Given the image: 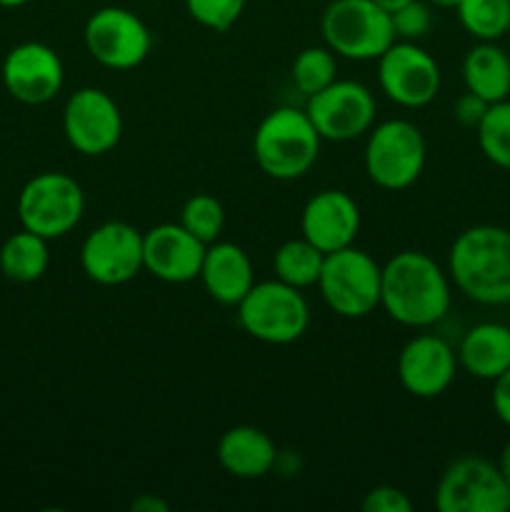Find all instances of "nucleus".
<instances>
[{
  "mask_svg": "<svg viewBox=\"0 0 510 512\" xmlns=\"http://www.w3.org/2000/svg\"><path fill=\"white\" fill-rule=\"evenodd\" d=\"M320 133L305 110L275 108L258 123L253 155L258 168L275 180H295L308 173L320 153Z\"/></svg>",
  "mask_w": 510,
  "mask_h": 512,
  "instance_id": "obj_3",
  "label": "nucleus"
},
{
  "mask_svg": "<svg viewBox=\"0 0 510 512\" xmlns=\"http://www.w3.org/2000/svg\"><path fill=\"white\" fill-rule=\"evenodd\" d=\"M458 363L468 375L493 383L510 368V328L503 323H480L465 333Z\"/></svg>",
  "mask_w": 510,
  "mask_h": 512,
  "instance_id": "obj_21",
  "label": "nucleus"
},
{
  "mask_svg": "<svg viewBox=\"0 0 510 512\" xmlns=\"http://www.w3.org/2000/svg\"><path fill=\"white\" fill-rule=\"evenodd\" d=\"M320 30L325 45L348 60H378L395 43L390 13L375 0H333Z\"/></svg>",
  "mask_w": 510,
  "mask_h": 512,
  "instance_id": "obj_5",
  "label": "nucleus"
},
{
  "mask_svg": "<svg viewBox=\"0 0 510 512\" xmlns=\"http://www.w3.org/2000/svg\"><path fill=\"white\" fill-rule=\"evenodd\" d=\"M460 25L478 40H498L508 33L510 0H460Z\"/></svg>",
  "mask_w": 510,
  "mask_h": 512,
  "instance_id": "obj_25",
  "label": "nucleus"
},
{
  "mask_svg": "<svg viewBox=\"0 0 510 512\" xmlns=\"http://www.w3.org/2000/svg\"><path fill=\"white\" fill-rule=\"evenodd\" d=\"M360 508L365 512H410L413 510V503H410L408 495L400 488H395V485H378V488L365 493Z\"/></svg>",
  "mask_w": 510,
  "mask_h": 512,
  "instance_id": "obj_31",
  "label": "nucleus"
},
{
  "mask_svg": "<svg viewBox=\"0 0 510 512\" xmlns=\"http://www.w3.org/2000/svg\"><path fill=\"white\" fill-rule=\"evenodd\" d=\"M180 225L198 240H203L205 245H210L223 233L225 210L218 198L208 193H198L185 200L183 208H180Z\"/></svg>",
  "mask_w": 510,
  "mask_h": 512,
  "instance_id": "obj_28",
  "label": "nucleus"
},
{
  "mask_svg": "<svg viewBox=\"0 0 510 512\" xmlns=\"http://www.w3.org/2000/svg\"><path fill=\"white\" fill-rule=\"evenodd\" d=\"M380 308L395 323L430 328L450 310L448 275L428 253L400 250L383 265Z\"/></svg>",
  "mask_w": 510,
  "mask_h": 512,
  "instance_id": "obj_1",
  "label": "nucleus"
},
{
  "mask_svg": "<svg viewBox=\"0 0 510 512\" xmlns=\"http://www.w3.org/2000/svg\"><path fill=\"white\" fill-rule=\"evenodd\" d=\"M498 468H500V473H503V478L508 480V485H510V438H508V443L503 445V450H500Z\"/></svg>",
  "mask_w": 510,
  "mask_h": 512,
  "instance_id": "obj_35",
  "label": "nucleus"
},
{
  "mask_svg": "<svg viewBox=\"0 0 510 512\" xmlns=\"http://www.w3.org/2000/svg\"><path fill=\"white\" fill-rule=\"evenodd\" d=\"M338 73V60L330 48H305L300 50L293 63V83L300 93L310 95L328 88Z\"/></svg>",
  "mask_w": 510,
  "mask_h": 512,
  "instance_id": "obj_27",
  "label": "nucleus"
},
{
  "mask_svg": "<svg viewBox=\"0 0 510 512\" xmlns=\"http://www.w3.org/2000/svg\"><path fill=\"white\" fill-rule=\"evenodd\" d=\"M508 33H510V25H508Z\"/></svg>",
  "mask_w": 510,
  "mask_h": 512,
  "instance_id": "obj_39",
  "label": "nucleus"
},
{
  "mask_svg": "<svg viewBox=\"0 0 510 512\" xmlns=\"http://www.w3.org/2000/svg\"><path fill=\"white\" fill-rule=\"evenodd\" d=\"M390 20H393L395 40L415 43V40L425 38V35L430 33L433 13H430V5L423 3V0H410V3L393 10V13H390Z\"/></svg>",
  "mask_w": 510,
  "mask_h": 512,
  "instance_id": "obj_30",
  "label": "nucleus"
},
{
  "mask_svg": "<svg viewBox=\"0 0 510 512\" xmlns=\"http://www.w3.org/2000/svg\"><path fill=\"white\" fill-rule=\"evenodd\" d=\"M495 415L503 425L510 428V368L493 380V395H490Z\"/></svg>",
  "mask_w": 510,
  "mask_h": 512,
  "instance_id": "obj_33",
  "label": "nucleus"
},
{
  "mask_svg": "<svg viewBox=\"0 0 510 512\" xmlns=\"http://www.w3.org/2000/svg\"><path fill=\"white\" fill-rule=\"evenodd\" d=\"M478 133V145L485 158L498 168L510 170V100L488 105V113L483 115Z\"/></svg>",
  "mask_w": 510,
  "mask_h": 512,
  "instance_id": "obj_26",
  "label": "nucleus"
},
{
  "mask_svg": "<svg viewBox=\"0 0 510 512\" xmlns=\"http://www.w3.org/2000/svg\"><path fill=\"white\" fill-rule=\"evenodd\" d=\"M90 58L110 70H133L148 58L153 35L148 25L128 8L108 5L95 10L83 30Z\"/></svg>",
  "mask_w": 510,
  "mask_h": 512,
  "instance_id": "obj_10",
  "label": "nucleus"
},
{
  "mask_svg": "<svg viewBox=\"0 0 510 512\" xmlns=\"http://www.w3.org/2000/svg\"><path fill=\"white\" fill-rule=\"evenodd\" d=\"M305 113L320 138L348 143L373 128L375 98L358 80H333L328 88L310 95Z\"/></svg>",
  "mask_w": 510,
  "mask_h": 512,
  "instance_id": "obj_12",
  "label": "nucleus"
},
{
  "mask_svg": "<svg viewBox=\"0 0 510 512\" xmlns=\"http://www.w3.org/2000/svg\"><path fill=\"white\" fill-rule=\"evenodd\" d=\"M458 368L453 348L438 335H415L398 355V380L413 398L433 400L450 388Z\"/></svg>",
  "mask_w": 510,
  "mask_h": 512,
  "instance_id": "obj_17",
  "label": "nucleus"
},
{
  "mask_svg": "<svg viewBox=\"0 0 510 512\" xmlns=\"http://www.w3.org/2000/svg\"><path fill=\"white\" fill-rule=\"evenodd\" d=\"M435 508L440 512H508L510 485L498 463L465 455L453 460L440 475Z\"/></svg>",
  "mask_w": 510,
  "mask_h": 512,
  "instance_id": "obj_9",
  "label": "nucleus"
},
{
  "mask_svg": "<svg viewBox=\"0 0 510 512\" xmlns=\"http://www.w3.org/2000/svg\"><path fill=\"white\" fill-rule=\"evenodd\" d=\"M448 268L465 298L480 305H508L510 230L488 223L463 230L450 248Z\"/></svg>",
  "mask_w": 510,
  "mask_h": 512,
  "instance_id": "obj_2",
  "label": "nucleus"
},
{
  "mask_svg": "<svg viewBox=\"0 0 510 512\" xmlns=\"http://www.w3.org/2000/svg\"><path fill=\"white\" fill-rule=\"evenodd\" d=\"M425 168V138L410 120L375 125L365 145V173L378 188L405 190Z\"/></svg>",
  "mask_w": 510,
  "mask_h": 512,
  "instance_id": "obj_8",
  "label": "nucleus"
},
{
  "mask_svg": "<svg viewBox=\"0 0 510 512\" xmlns=\"http://www.w3.org/2000/svg\"><path fill=\"white\" fill-rule=\"evenodd\" d=\"M323 263L325 253L315 248L308 238L285 240V243L275 250V278L293 285V288H310V285H318Z\"/></svg>",
  "mask_w": 510,
  "mask_h": 512,
  "instance_id": "obj_24",
  "label": "nucleus"
},
{
  "mask_svg": "<svg viewBox=\"0 0 510 512\" xmlns=\"http://www.w3.org/2000/svg\"><path fill=\"white\" fill-rule=\"evenodd\" d=\"M375 3H378V5H383V8L388 10V13H393V10H398L400 5L410 3V0H375Z\"/></svg>",
  "mask_w": 510,
  "mask_h": 512,
  "instance_id": "obj_36",
  "label": "nucleus"
},
{
  "mask_svg": "<svg viewBox=\"0 0 510 512\" xmlns=\"http://www.w3.org/2000/svg\"><path fill=\"white\" fill-rule=\"evenodd\" d=\"M465 88L485 103H500L510 95V58L495 40H480L463 60Z\"/></svg>",
  "mask_w": 510,
  "mask_h": 512,
  "instance_id": "obj_22",
  "label": "nucleus"
},
{
  "mask_svg": "<svg viewBox=\"0 0 510 512\" xmlns=\"http://www.w3.org/2000/svg\"><path fill=\"white\" fill-rule=\"evenodd\" d=\"M80 268L98 285H123L143 270V233L123 220L98 225L80 245Z\"/></svg>",
  "mask_w": 510,
  "mask_h": 512,
  "instance_id": "obj_11",
  "label": "nucleus"
},
{
  "mask_svg": "<svg viewBox=\"0 0 510 512\" xmlns=\"http://www.w3.org/2000/svg\"><path fill=\"white\" fill-rule=\"evenodd\" d=\"M63 133L80 155H105L123 138V113L100 88H80L63 110Z\"/></svg>",
  "mask_w": 510,
  "mask_h": 512,
  "instance_id": "obj_13",
  "label": "nucleus"
},
{
  "mask_svg": "<svg viewBox=\"0 0 510 512\" xmlns=\"http://www.w3.org/2000/svg\"><path fill=\"white\" fill-rule=\"evenodd\" d=\"M205 248L208 245L180 223L155 225L143 235V268L163 283H190L200 278Z\"/></svg>",
  "mask_w": 510,
  "mask_h": 512,
  "instance_id": "obj_16",
  "label": "nucleus"
},
{
  "mask_svg": "<svg viewBox=\"0 0 510 512\" xmlns=\"http://www.w3.org/2000/svg\"><path fill=\"white\" fill-rule=\"evenodd\" d=\"M200 280H203L205 290L215 303L238 308L240 300L255 285L253 263L240 245L215 240L205 248Z\"/></svg>",
  "mask_w": 510,
  "mask_h": 512,
  "instance_id": "obj_19",
  "label": "nucleus"
},
{
  "mask_svg": "<svg viewBox=\"0 0 510 512\" xmlns=\"http://www.w3.org/2000/svg\"><path fill=\"white\" fill-rule=\"evenodd\" d=\"M48 263V240L25 228L10 235L0 248V270L13 283H35L45 275Z\"/></svg>",
  "mask_w": 510,
  "mask_h": 512,
  "instance_id": "obj_23",
  "label": "nucleus"
},
{
  "mask_svg": "<svg viewBox=\"0 0 510 512\" xmlns=\"http://www.w3.org/2000/svg\"><path fill=\"white\" fill-rule=\"evenodd\" d=\"M85 193L65 173H40L18 195L20 225L45 240L63 238L83 220Z\"/></svg>",
  "mask_w": 510,
  "mask_h": 512,
  "instance_id": "obj_7",
  "label": "nucleus"
},
{
  "mask_svg": "<svg viewBox=\"0 0 510 512\" xmlns=\"http://www.w3.org/2000/svg\"><path fill=\"white\" fill-rule=\"evenodd\" d=\"M63 60L45 43H20L5 55L3 83L15 100L43 105L63 88Z\"/></svg>",
  "mask_w": 510,
  "mask_h": 512,
  "instance_id": "obj_15",
  "label": "nucleus"
},
{
  "mask_svg": "<svg viewBox=\"0 0 510 512\" xmlns=\"http://www.w3.org/2000/svg\"><path fill=\"white\" fill-rule=\"evenodd\" d=\"M130 508L135 512H168V503L160 498H155V495H140V498H135L133 503H130Z\"/></svg>",
  "mask_w": 510,
  "mask_h": 512,
  "instance_id": "obj_34",
  "label": "nucleus"
},
{
  "mask_svg": "<svg viewBox=\"0 0 510 512\" xmlns=\"http://www.w3.org/2000/svg\"><path fill=\"white\" fill-rule=\"evenodd\" d=\"M380 280L383 265L365 250L348 245L325 255L318 288L328 308L340 318H365L380 308Z\"/></svg>",
  "mask_w": 510,
  "mask_h": 512,
  "instance_id": "obj_6",
  "label": "nucleus"
},
{
  "mask_svg": "<svg viewBox=\"0 0 510 512\" xmlns=\"http://www.w3.org/2000/svg\"><path fill=\"white\" fill-rule=\"evenodd\" d=\"M218 463L228 475L240 480H258L278 465V448L273 438L253 425H235L218 440Z\"/></svg>",
  "mask_w": 510,
  "mask_h": 512,
  "instance_id": "obj_20",
  "label": "nucleus"
},
{
  "mask_svg": "<svg viewBox=\"0 0 510 512\" xmlns=\"http://www.w3.org/2000/svg\"><path fill=\"white\" fill-rule=\"evenodd\" d=\"M488 105L490 103H485L483 98H478V95L468 90V93H463L455 100L453 115L460 125H465V128H478L483 115L488 113Z\"/></svg>",
  "mask_w": 510,
  "mask_h": 512,
  "instance_id": "obj_32",
  "label": "nucleus"
},
{
  "mask_svg": "<svg viewBox=\"0 0 510 512\" xmlns=\"http://www.w3.org/2000/svg\"><path fill=\"white\" fill-rule=\"evenodd\" d=\"M300 230L325 255L348 248L360 230L358 203L343 190H320L305 203Z\"/></svg>",
  "mask_w": 510,
  "mask_h": 512,
  "instance_id": "obj_18",
  "label": "nucleus"
},
{
  "mask_svg": "<svg viewBox=\"0 0 510 512\" xmlns=\"http://www.w3.org/2000/svg\"><path fill=\"white\" fill-rule=\"evenodd\" d=\"M248 0H185L190 18L213 33H225L243 15Z\"/></svg>",
  "mask_w": 510,
  "mask_h": 512,
  "instance_id": "obj_29",
  "label": "nucleus"
},
{
  "mask_svg": "<svg viewBox=\"0 0 510 512\" xmlns=\"http://www.w3.org/2000/svg\"><path fill=\"white\" fill-rule=\"evenodd\" d=\"M383 93L403 108H423L440 90V68L433 55L408 40H395L378 58Z\"/></svg>",
  "mask_w": 510,
  "mask_h": 512,
  "instance_id": "obj_14",
  "label": "nucleus"
},
{
  "mask_svg": "<svg viewBox=\"0 0 510 512\" xmlns=\"http://www.w3.org/2000/svg\"><path fill=\"white\" fill-rule=\"evenodd\" d=\"M25 3H30V0H0V8H20Z\"/></svg>",
  "mask_w": 510,
  "mask_h": 512,
  "instance_id": "obj_38",
  "label": "nucleus"
},
{
  "mask_svg": "<svg viewBox=\"0 0 510 512\" xmlns=\"http://www.w3.org/2000/svg\"><path fill=\"white\" fill-rule=\"evenodd\" d=\"M428 3L430 5H435V8H445V10H448V8H458V3H460V0H428Z\"/></svg>",
  "mask_w": 510,
  "mask_h": 512,
  "instance_id": "obj_37",
  "label": "nucleus"
},
{
  "mask_svg": "<svg viewBox=\"0 0 510 512\" xmlns=\"http://www.w3.org/2000/svg\"><path fill=\"white\" fill-rule=\"evenodd\" d=\"M240 328L268 345H290L303 338L310 325L308 300L300 288L283 280H263L238 303Z\"/></svg>",
  "mask_w": 510,
  "mask_h": 512,
  "instance_id": "obj_4",
  "label": "nucleus"
}]
</instances>
